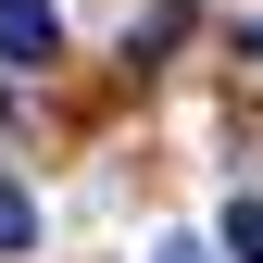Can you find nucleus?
Here are the masks:
<instances>
[{"instance_id":"1","label":"nucleus","mask_w":263,"mask_h":263,"mask_svg":"<svg viewBox=\"0 0 263 263\" xmlns=\"http://www.w3.org/2000/svg\"><path fill=\"white\" fill-rule=\"evenodd\" d=\"M50 50H63V13H50V0H0V63H13V76H38Z\"/></svg>"},{"instance_id":"2","label":"nucleus","mask_w":263,"mask_h":263,"mask_svg":"<svg viewBox=\"0 0 263 263\" xmlns=\"http://www.w3.org/2000/svg\"><path fill=\"white\" fill-rule=\"evenodd\" d=\"M25 251H38V201L0 176V263H25Z\"/></svg>"},{"instance_id":"3","label":"nucleus","mask_w":263,"mask_h":263,"mask_svg":"<svg viewBox=\"0 0 263 263\" xmlns=\"http://www.w3.org/2000/svg\"><path fill=\"white\" fill-rule=\"evenodd\" d=\"M226 251H238V263H263V201H251V188L226 201Z\"/></svg>"},{"instance_id":"4","label":"nucleus","mask_w":263,"mask_h":263,"mask_svg":"<svg viewBox=\"0 0 263 263\" xmlns=\"http://www.w3.org/2000/svg\"><path fill=\"white\" fill-rule=\"evenodd\" d=\"M151 263H226V251H201V238H163V251H151Z\"/></svg>"},{"instance_id":"5","label":"nucleus","mask_w":263,"mask_h":263,"mask_svg":"<svg viewBox=\"0 0 263 263\" xmlns=\"http://www.w3.org/2000/svg\"><path fill=\"white\" fill-rule=\"evenodd\" d=\"M251 38H263V25H251Z\"/></svg>"}]
</instances>
